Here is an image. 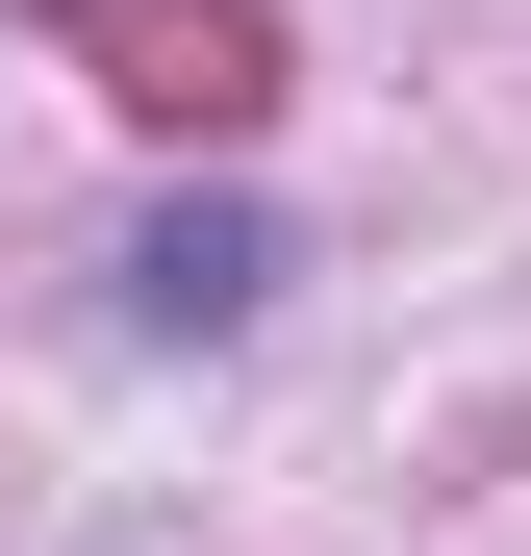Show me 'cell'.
Wrapping results in <instances>:
<instances>
[{"label": "cell", "instance_id": "6da1fadb", "mask_svg": "<svg viewBox=\"0 0 531 556\" xmlns=\"http://www.w3.org/2000/svg\"><path fill=\"white\" fill-rule=\"evenodd\" d=\"M51 26H102L152 127H228V102H253V0H51Z\"/></svg>", "mask_w": 531, "mask_h": 556}, {"label": "cell", "instance_id": "7a4b0ae2", "mask_svg": "<svg viewBox=\"0 0 531 556\" xmlns=\"http://www.w3.org/2000/svg\"><path fill=\"white\" fill-rule=\"evenodd\" d=\"M253 304V228H152V329H228Z\"/></svg>", "mask_w": 531, "mask_h": 556}]
</instances>
